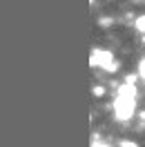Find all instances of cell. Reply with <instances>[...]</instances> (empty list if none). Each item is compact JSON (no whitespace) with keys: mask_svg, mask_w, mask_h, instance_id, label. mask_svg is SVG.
<instances>
[{"mask_svg":"<svg viewBox=\"0 0 145 147\" xmlns=\"http://www.w3.org/2000/svg\"><path fill=\"white\" fill-rule=\"evenodd\" d=\"M118 145H121V147H138V145L134 143V140H121Z\"/></svg>","mask_w":145,"mask_h":147,"instance_id":"6","label":"cell"},{"mask_svg":"<svg viewBox=\"0 0 145 147\" xmlns=\"http://www.w3.org/2000/svg\"><path fill=\"white\" fill-rule=\"evenodd\" d=\"M143 40H145V36H143Z\"/></svg>","mask_w":145,"mask_h":147,"instance_id":"9","label":"cell"},{"mask_svg":"<svg viewBox=\"0 0 145 147\" xmlns=\"http://www.w3.org/2000/svg\"><path fill=\"white\" fill-rule=\"evenodd\" d=\"M134 27H136V31H138V34H143V36H145V13H143V16H138V18H136Z\"/></svg>","mask_w":145,"mask_h":147,"instance_id":"4","label":"cell"},{"mask_svg":"<svg viewBox=\"0 0 145 147\" xmlns=\"http://www.w3.org/2000/svg\"><path fill=\"white\" fill-rule=\"evenodd\" d=\"M91 147H109V145H105V143H100V140H94V143H91Z\"/></svg>","mask_w":145,"mask_h":147,"instance_id":"8","label":"cell"},{"mask_svg":"<svg viewBox=\"0 0 145 147\" xmlns=\"http://www.w3.org/2000/svg\"><path fill=\"white\" fill-rule=\"evenodd\" d=\"M91 65L96 67H103L105 71H116L118 69V63L114 60V56H112V51H107V49H94V54H91Z\"/></svg>","mask_w":145,"mask_h":147,"instance_id":"2","label":"cell"},{"mask_svg":"<svg viewBox=\"0 0 145 147\" xmlns=\"http://www.w3.org/2000/svg\"><path fill=\"white\" fill-rule=\"evenodd\" d=\"M136 111V100L134 98H123V96H116V100H114V116L118 120H129L134 116Z\"/></svg>","mask_w":145,"mask_h":147,"instance_id":"1","label":"cell"},{"mask_svg":"<svg viewBox=\"0 0 145 147\" xmlns=\"http://www.w3.org/2000/svg\"><path fill=\"white\" fill-rule=\"evenodd\" d=\"M138 76L145 80V58H141V63H138Z\"/></svg>","mask_w":145,"mask_h":147,"instance_id":"5","label":"cell"},{"mask_svg":"<svg viewBox=\"0 0 145 147\" xmlns=\"http://www.w3.org/2000/svg\"><path fill=\"white\" fill-rule=\"evenodd\" d=\"M118 96H123V98H134L136 100V85H121L118 87Z\"/></svg>","mask_w":145,"mask_h":147,"instance_id":"3","label":"cell"},{"mask_svg":"<svg viewBox=\"0 0 145 147\" xmlns=\"http://www.w3.org/2000/svg\"><path fill=\"white\" fill-rule=\"evenodd\" d=\"M103 94H105L103 87H94V96H103Z\"/></svg>","mask_w":145,"mask_h":147,"instance_id":"7","label":"cell"}]
</instances>
